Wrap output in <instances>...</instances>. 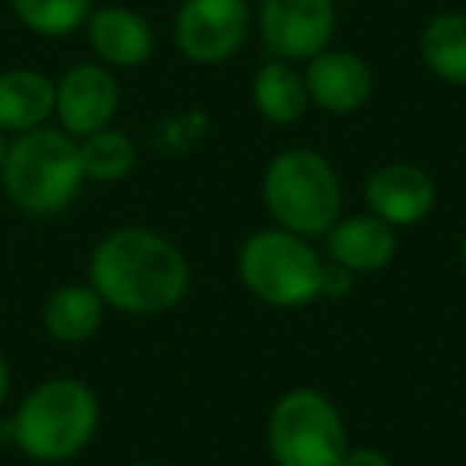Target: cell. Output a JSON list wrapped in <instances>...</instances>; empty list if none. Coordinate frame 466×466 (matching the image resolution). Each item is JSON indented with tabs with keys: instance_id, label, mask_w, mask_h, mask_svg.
Segmentation results:
<instances>
[{
	"instance_id": "obj_1",
	"label": "cell",
	"mask_w": 466,
	"mask_h": 466,
	"mask_svg": "<svg viewBox=\"0 0 466 466\" xmlns=\"http://www.w3.org/2000/svg\"><path fill=\"white\" fill-rule=\"evenodd\" d=\"M86 281L122 317H167L192 291L188 256L167 233L144 224L116 227L93 247Z\"/></svg>"
},
{
	"instance_id": "obj_2",
	"label": "cell",
	"mask_w": 466,
	"mask_h": 466,
	"mask_svg": "<svg viewBox=\"0 0 466 466\" xmlns=\"http://www.w3.org/2000/svg\"><path fill=\"white\" fill-rule=\"evenodd\" d=\"M103 402L86 380L71 374L46 377L0 421V444H10L42 466L67 463L93 444Z\"/></svg>"
},
{
	"instance_id": "obj_3",
	"label": "cell",
	"mask_w": 466,
	"mask_h": 466,
	"mask_svg": "<svg viewBox=\"0 0 466 466\" xmlns=\"http://www.w3.org/2000/svg\"><path fill=\"white\" fill-rule=\"evenodd\" d=\"M77 137L58 125H42L10 137V150L0 169V188L7 201L26 218H55L67 211L84 192Z\"/></svg>"
},
{
	"instance_id": "obj_4",
	"label": "cell",
	"mask_w": 466,
	"mask_h": 466,
	"mask_svg": "<svg viewBox=\"0 0 466 466\" xmlns=\"http://www.w3.org/2000/svg\"><path fill=\"white\" fill-rule=\"evenodd\" d=\"M259 195L275 227L307 240H323L345 214L342 176L329 157L313 147L279 150L262 169Z\"/></svg>"
},
{
	"instance_id": "obj_5",
	"label": "cell",
	"mask_w": 466,
	"mask_h": 466,
	"mask_svg": "<svg viewBox=\"0 0 466 466\" xmlns=\"http://www.w3.org/2000/svg\"><path fill=\"white\" fill-rule=\"evenodd\" d=\"M237 275L259 304L298 310L323 298L326 256L307 237L268 224L256 227L240 243Z\"/></svg>"
},
{
	"instance_id": "obj_6",
	"label": "cell",
	"mask_w": 466,
	"mask_h": 466,
	"mask_svg": "<svg viewBox=\"0 0 466 466\" xmlns=\"http://www.w3.org/2000/svg\"><path fill=\"white\" fill-rule=\"evenodd\" d=\"M266 447L275 466H339L351 447L349 425L329 393L291 387L268 409Z\"/></svg>"
},
{
	"instance_id": "obj_7",
	"label": "cell",
	"mask_w": 466,
	"mask_h": 466,
	"mask_svg": "<svg viewBox=\"0 0 466 466\" xmlns=\"http://www.w3.org/2000/svg\"><path fill=\"white\" fill-rule=\"evenodd\" d=\"M253 23L249 0H179L173 14V46L188 65L220 67L243 52Z\"/></svg>"
},
{
	"instance_id": "obj_8",
	"label": "cell",
	"mask_w": 466,
	"mask_h": 466,
	"mask_svg": "<svg viewBox=\"0 0 466 466\" xmlns=\"http://www.w3.org/2000/svg\"><path fill=\"white\" fill-rule=\"evenodd\" d=\"M256 26L268 58L307 65L319 52L336 46L339 4L336 0H259Z\"/></svg>"
},
{
	"instance_id": "obj_9",
	"label": "cell",
	"mask_w": 466,
	"mask_h": 466,
	"mask_svg": "<svg viewBox=\"0 0 466 466\" xmlns=\"http://www.w3.org/2000/svg\"><path fill=\"white\" fill-rule=\"evenodd\" d=\"M118 106V77L99 61H77L55 80V125L77 141L116 125Z\"/></svg>"
},
{
	"instance_id": "obj_10",
	"label": "cell",
	"mask_w": 466,
	"mask_h": 466,
	"mask_svg": "<svg viewBox=\"0 0 466 466\" xmlns=\"http://www.w3.org/2000/svg\"><path fill=\"white\" fill-rule=\"evenodd\" d=\"M364 208L396 230L415 227L438 208V182L419 163H383L364 179Z\"/></svg>"
},
{
	"instance_id": "obj_11",
	"label": "cell",
	"mask_w": 466,
	"mask_h": 466,
	"mask_svg": "<svg viewBox=\"0 0 466 466\" xmlns=\"http://www.w3.org/2000/svg\"><path fill=\"white\" fill-rule=\"evenodd\" d=\"M300 67H304L310 106L326 116H355L374 96V67L351 48L329 46Z\"/></svg>"
},
{
	"instance_id": "obj_12",
	"label": "cell",
	"mask_w": 466,
	"mask_h": 466,
	"mask_svg": "<svg viewBox=\"0 0 466 466\" xmlns=\"http://www.w3.org/2000/svg\"><path fill=\"white\" fill-rule=\"evenodd\" d=\"M84 35L93 61L106 65L109 71H137V67L150 65L157 52V33L150 20L125 4L93 7Z\"/></svg>"
},
{
	"instance_id": "obj_13",
	"label": "cell",
	"mask_w": 466,
	"mask_h": 466,
	"mask_svg": "<svg viewBox=\"0 0 466 466\" xmlns=\"http://www.w3.org/2000/svg\"><path fill=\"white\" fill-rule=\"evenodd\" d=\"M400 230L380 220L377 214H342L323 237L326 262L358 275H377L396 259Z\"/></svg>"
},
{
	"instance_id": "obj_14",
	"label": "cell",
	"mask_w": 466,
	"mask_h": 466,
	"mask_svg": "<svg viewBox=\"0 0 466 466\" xmlns=\"http://www.w3.org/2000/svg\"><path fill=\"white\" fill-rule=\"evenodd\" d=\"M106 300L93 291L90 281H67L58 285L42 304V329L52 342L77 349L99 336L106 323Z\"/></svg>"
},
{
	"instance_id": "obj_15",
	"label": "cell",
	"mask_w": 466,
	"mask_h": 466,
	"mask_svg": "<svg viewBox=\"0 0 466 466\" xmlns=\"http://www.w3.org/2000/svg\"><path fill=\"white\" fill-rule=\"evenodd\" d=\"M55 122V77L39 67L0 71V131L10 137Z\"/></svg>"
},
{
	"instance_id": "obj_16",
	"label": "cell",
	"mask_w": 466,
	"mask_h": 466,
	"mask_svg": "<svg viewBox=\"0 0 466 466\" xmlns=\"http://www.w3.org/2000/svg\"><path fill=\"white\" fill-rule=\"evenodd\" d=\"M249 103L262 122L279 125V128L298 125L313 109L304 67L281 58H266L249 80Z\"/></svg>"
},
{
	"instance_id": "obj_17",
	"label": "cell",
	"mask_w": 466,
	"mask_h": 466,
	"mask_svg": "<svg viewBox=\"0 0 466 466\" xmlns=\"http://www.w3.org/2000/svg\"><path fill=\"white\" fill-rule=\"evenodd\" d=\"M419 58L434 80L466 90V14L441 10L421 26Z\"/></svg>"
},
{
	"instance_id": "obj_18",
	"label": "cell",
	"mask_w": 466,
	"mask_h": 466,
	"mask_svg": "<svg viewBox=\"0 0 466 466\" xmlns=\"http://www.w3.org/2000/svg\"><path fill=\"white\" fill-rule=\"evenodd\" d=\"M77 154H80V169H84L86 182L116 186V182L128 179L137 169V144L131 141L128 131L116 128V125L80 137Z\"/></svg>"
},
{
	"instance_id": "obj_19",
	"label": "cell",
	"mask_w": 466,
	"mask_h": 466,
	"mask_svg": "<svg viewBox=\"0 0 466 466\" xmlns=\"http://www.w3.org/2000/svg\"><path fill=\"white\" fill-rule=\"evenodd\" d=\"M10 10L26 33L61 42L84 33L93 0H10Z\"/></svg>"
},
{
	"instance_id": "obj_20",
	"label": "cell",
	"mask_w": 466,
	"mask_h": 466,
	"mask_svg": "<svg viewBox=\"0 0 466 466\" xmlns=\"http://www.w3.org/2000/svg\"><path fill=\"white\" fill-rule=\"evenodd\" d=\"M211 135V118L201 109L176 112V116H163L160 122L150 128V150L160 157H186L198 150Z\"/></svg>"
},
{
	"instance_id": "obj_21",
	"label": "cell",
	"mask_w": 466,
	"mask_h": 466,
	"mask_svg": "<svg viewBox=\"0 0 466 466\" xmlns=\"http://www.w3.org/2000/svg\"><path fill=\"white\" fill-rule=\"evenodd\" d=\"M339 466H393V460H390L387 451H380L374 444H351Z\"/></svg>"
},
{
	"instance_id": "obj_22",
	"label": "cell",
	"mask_w": 466,
	"mask_h": 466,
	"mask_svg": "<svg viewBox=\"0 0 466 466\" xmlns=\"http://www.w3.org/2000/svg\"><path fill=\"white\" fill-rule=\"evenodd\" d=\"M355 285V275L345 272V268L326 262V275H323V298H345Z\"/></svg>"
},
{
	"instance_id": "obj_23",
	"label": "cell",
	"mask_w": 466,
	"mask_h": 466,
	"mask_svg": "<svg viewBox=\"0 0 466 466\" xmlns=\"http://www.w3.org/2000/svg\"><path fill=\"white\" fill-rule=\"evenodd\" d=\"M10 390H14V370H10L7 355H4V349H0V409L7 406Z\"/></svg>"
},
{
	"instance_id": "obj_24",
	"label": "cell",
	"mask_w": 466,
	"mask_h": 466,
	"mask_svg": "<svg viewBox=\"0 0 466 466\" xmlns=\"http://www.w3.org/2000/svg\"><path fill=\"white\" fill-rule=\"evenodd\" d=\"M7 150H10V135L0 131V169H4V160H7Z\"/></svg>"
},
{
	"instance_id": "obj_25",
	"label": "cell",
	"mask_w": 466,
	"mask_h": 466,
	"mask_svg": "<svg viewBox=\"0 0 466 466\" xmlns=\"http://www.w3.org/2000/svg\"><path fill=\"white\" fill-rule=\"evenodd\" d=\"M460 262L466 268V227H463V237H460Z\"/></svg>"
},
{
	"instance_id": "obj_26",
	"label": "cell",
	"mask_w": 466,
	"mask_h": 466,
	"mask_svg": "<svg viewBox=\"0 0 466 466\" xmlns=\"http://www.w3.org/2000/svg\"><path fill=\"white\" fill-rule=\"evenodd\" d=\"M128 466H163V463H154V460H135V463H128Z\"/></svg>"
}]
</instances>
